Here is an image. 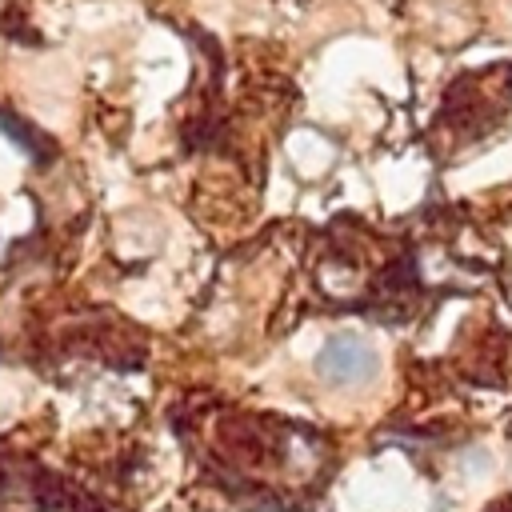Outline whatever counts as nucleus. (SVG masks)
<instances>
[{"mask_svg":"<svg viewBox=\"0 0 512 512\" xmlns=\"http://www.w3.org/2000/svg\"><path fill=\"white\" fill-rule=\"evenodd\" d=\"M316 372L336 384H364L376 376V352L360 336H332L316 356Z\"/></svg>","mask_w":512,"mask_h":512,"instance_id":"nucleus-1","label":"nucleus"}]
</instances>
